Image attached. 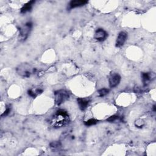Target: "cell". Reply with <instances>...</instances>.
I'll list each match as a JSON object with an SVG mask.
<instances>
[{
    "mask_svg": "<svg viewBox=\"0 0 156 156\" xmlns=\"http://www.w3.org/2000/svg\"><path fill=\"white\" fill-rule=\"evenodd\" d=\"M119 119V116H117V115H113L110 116L109 118L107 119V121H109L110 123L112 122H114L115 121H116V120H118Z\"/></svg>",
    "mask_w": 156,
    "mask_h": 156,
    "instance_id": "obj_16",
    "label": "cell"
},
{
    "mask_svg": "<svg viewBox=\"0 0 156 156\" xmlns=\"http://www.w3.org/2000/svg\"><path fill=\"white\" fill-rule=\"evenodd\" d=\"M70 98V95L67 91L65 90H57L54 93L55 103L57 105H59L67 101Z\"/></svg>",
    "mask_w": 156,
    "mask_h": 156,
    "instance_id": "obj_3",
    "label": "cell"
},
{
    "mask_svg": "<svg viewBox=\"0 0 156 156\" xmlns=\"http://www.w3.org/2000/svg\"><path fill=\"white\" fill-rule=\"evenodd\" d=\"M135 125L139 128H142L144 125V121L142 119H137L135 121Z\"/></svg>",
    "mask_w": 156,
    "mask_h": 156,
    "instance_id": "obj_14",
    "label": "cell"
},
{
    "mask_svg": "<svg viewBox=\"0 0 156 156\" xmlns=\"http://www.w3.org/2000/svg\"><path fill=\"white\" fill-rule=\"evenodd\" d=\"M61 146V143L60 142H58V141L53 142L50 143V148L53 150L58 149V148H60Z\"/></svg>",
    "mask_w": 156,
    "mask_h": 156,
    "instance_id": "obj_12",
    "label": "cell"
},
{
    "mask_svg": "<svg viewBox=\"0 0 156 156\" xmlns=\"http://www.w3.org/2000/svg\"><path fill=\"white\" fill-rule=\"evenodd\" d=\"M109 90L107 89H101L100 90H98V95L100 97H104L105 96H106L107 94L109 93Z\"/></svg>",
    "mask_w": 156,
    "mask_h": 156,
    "instance_id": "obj_13",
    "label": "cell"
},
{
    "mask_svg": "<svg viewBox=\"0 0 156 156\" xmlns=\"http://www.w3.org/2000/svg\"><path fill=\"white\" fill-rule=\"evenodd\" d=\"M11 106H10V105L7 106V107H6V109L4 112L1 115V116H6L7 115H8L9 113H10V112H11Z\"/></svg>",
    "mask_w": 156,
    "mask_h": 156,
    "instance_id": "obj_17",
    "label": "cell"
},
{
    "mask_svg": "<svg viewBox=\"0 0 156 156\" xmlns=\"http://www.w3.org/2000/svg\"><path fill=\"white\" fill-rule=\"evenodd\" d=\"M155 77L154 73H142V79L144 87H147L151 81L154 80Z\"/></svg>",
    "mask_w": 156,
    "mask_h": 156,
    "instance_id": "obj_5",
    "label": "cell"
},
{
    "mask_svg": "<svg viewBox=\"0 0 156 156\" xmlns=\"http://www.w3.org/2000/svg\"><path fill=\"white\" fill-rule=\"evenodd\" d=\"M108 34L103 29H97L95 34V38L98 42H103L107 38Z\"/></svg>",
    "mask_w": 156,
    "mask_h": 156,
    "instance_id": "obj_6",
    "label": "cell"
},
{
    "mask_svg": "<svg viewBox=\"0 0 156 156\" xmlns=\"http://www.w3.org/2000/svg\"><path fill=\"white\" fill-rule=\"evenodd\" d=\"M134 91L136 93H141L142 90V89L140 87H139L138 86H135L134 89Z\"/></svg>",
    "mask_w": 156,
    "mask_h": 156,
    "instance_id": "obj_19",
    "label": "cell"
},
{
    "mask_svg": "<svg viewBox=\"0 0 156 156\" xmlns=\"http://www.w3.org/2000/svg\"><path fill=\"white\" fill-rule=\"evenodd\" d=\"M127 38H128V34L125 32H121L119 33L118 37H117L115 46L117 48L121 47L124 45L126 42Z\"/></svg>",
    "mask_w": 156,
    "mask_h": 156,
    "instance_id": "obj_7",
    "label": "cell"
},
{
    "mask_svg": "<svg viewBox=\"0 0 156 156\" xmlns=\"http://www.w3.org/2000/svg\"><path fill=\"white\" fill-rule=\"evenodd\" d=\"M34 3H35V1H30L27 2L21 9V13L25 14L27 12L31 11V10L32 9V6Z\"/></svg>",
    "mask_w": 156,
    "mask_h": 156,
    "instance_id": "obj_11",
    "label": "cell"
},
{
    "mask_svg": "<svg viewBox=\"0 0 156 156\" xmlns=\"http://www.w3.org/2000/svg\"><path fill=\"white\" fill-rule=\"evenodd\" d=\"M32 28V23L31 22L26 23L23 26L19 29V38L20 41H25L27 38Z\"/></svg>",
    "mask_w": 156,
    "mask_h": 156,
    "instance_id": "obj_4",
    "label": "cell"
},
{
    "mask_svg": "<svg viewBox=\"0 0 156 156\" xmlns=\"http://www.w3.org/2000/svg\"><path fill=\"white\" fill-rule=\"evenodd\" d=\"M97 123H98V120L92 118V119H90L88 121H85L84 123V124L87 126H93V125H95Z\"/></svg>",
    "mask_w": 156,
    "mask_h": 156,
    "instance_id": "obj_15",
    "label": "cell"
},
{
    "mask_svg": "<svg viewBox=\"0 0 156 156\" xmlns=\"http://www.w3.org/2000/svg\"><path fill=\"white\" fill-rule=\"evenodd\" d=\"M153 110H154V112H155V110H156V109H155V105H153Z\"/></svg>",
    "mask_w": 156,
    "mask_h": 156,
    "instance_id": "obj_20",
    "label": "cell"
},
{
    "mask_svg": "<svg viewBox=\"0 0 156 156\" xmlns=\"http://www.w3.org/2000/svg\"><path fill=\"white\" fill-rule=\"evenodd\" d=\"M121 81V76L117 73L112 74L109 78V85L111 88H114L118 85Z\"/></svg>",
    "mask_w": 156,
    "mask_h": 156,
    "instance_id": "obj_8",
    "label": "cell"
},
{
    "mask_svg": "<svg viewBox=\"0 0 156 156\" xmlns=\"http://www.w3.org/2000/svg\"><path fill=\"white\" fill-rule=\"evenodd\" d=\"M77 104L79 105V109L81 110H84L85 109H86L89 104V100L84 98H77Z\"/></svg>",
    "mask_w": 156,
    "mask_h": 156,
    "instance_id": "obj_10",
    "label": "cell"
},
{
    "mask_svg": "<svg viewBox=\"0 0 156 156\" xmlns=\"http://www.w3.org/2000/svg\"><path fill=\"white\" fill-rule=\"evenodd\" d=\"M69 121V115L64 110H58L53 116L51 124L56 128H59L65 126Z\"/></svg>",
    "mask_w": 156,
    "mask_h": 156,
    "instance_id": "obj_1",
    "label": "cell"
},
{
    "mask_svg": "<svg viewBox=\"0 0 156 156\" xmlns=\"http://www.w3.org/2000/svg\"><path fill=\"white\" fill-rule=\"evenodd\" d=\"M27 93H28V95H29V96H31V97H32V98H35L37 96V94L35 93V91H33L32 90H29L27 91Z\"/></svg>",
    "mask_w": 156,
    "mask_h": 156,
    "instance_id": "obj_18",
    "label": "cell"
},
{
    "mask_svg": "<svg viewBox=\"0 0 156 156\" xmlns=\"http://www.w3.org/2000/svg\"><path fill=\"white\" fill-rule=\"evenodd\" d=\"M17 72L18 75L23 77H29L32 73L35 72L34 68L27 64H22L17 68Z\"/></svg>",
    "mask_w": 156,
    "mask_h": 156,
    "instance_id": "obj_2",
    "label": "cell"
},
{
    "mask_svg": "<svg viewBox=\"0 0 156 156\" xmlns=\"http://www.w3.org/2000/svg\"><path fill=\"white\" fill-rule=\"evenodd\" d=\"M88 2L85 0H74V1H72L70 4V9H74L78 7H81L86 4Z\"/></svg>",
    "mask_w": 156,
    "mask_h": 156,
    "instance_id": "obj_9",
    "label": "cell"
}]
</instances>
